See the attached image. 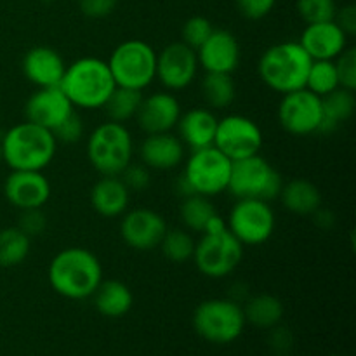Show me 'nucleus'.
I'll return each instance as SVG.
<instances>
[{"instance_id": "36", "label": "nucleus", "mask_w": 356, "mask_h": 356, "mask_svg": "<svg viewBox=\"0 0 356 356\" xmlns=\"http://www.w3.org/2000/svg\"><path fill=\"white\" fill-rule=\"evenodd\" d=\"M214 31V26H212L211 21L204 16H191L190 19L184 21L183 30H181V37L186 45H190L191 49L197 51L209 37Z\"/></svg>"}, {"instance_id": "31", "label": "nucleus", "mask_w": 356, "mask_h": 356, "mask_svg": "<svg viewBox=\"0 0 356 356\" xmlns=\"http://www.w3.org/2000/svg\"><path fill=\"white\" fill-rule=\"evenodd\" d=\"M31 249V238L17 226L0 229V266L14 268L26 261Z\"/></svg>"}, {"instance_id": "25", "label": "nucleus", "mask_w": 356, "mask_h": 356, "mask_svg": "<svg viewBox=\"0 0 356 356\" xmlns=\"http://www.w3.org/2000/svg\"><path fill=\"white\" fill-rule=\"evenodd\" d=\"M92 298L97 313L106 318H122L134 306V294L129 285L120 280H103Z\"/></svg>"}, {"instance_id": "3", "label": "nucleus", "mask_w": 356, "mask_h": 356, "mask_svg": "<svg viewBox=\"0 0 356 356\" xmlns=\"http://www.w3.org/2000/svg\"><path fill=\"white\" fill-rule=\"evenodd\" d=\"M59 87L75 108L99 110L106 104L117 83L106 61L99 58H80L66 65Z\"/></svg>"}, {"instance_id": "41", "label": "nucleus", "mask_w": 356, "mask_h": 356, "mask_svg": "<svg viewBox=\"0 0 356 356\" xmlns=\"http://www.w3.org/2000/svg\"><path fill=\"white\" fill-rule=\"evenodd\" d=\"M236 9L247 19H263L277 6V0H235Z\"/></svg>"}, {"instance_id": "9", "label": "nucleus", "mask_w": 356, "mask_h": 356, "mask_svg": "<svg viewBox=\"0 0 356 356\" xmlns=\"http://www.w3.org/2000/svg\"><path fill=\"white\" fill-rule=\"evenodd\" d=\"M284 179L280 172L259 153L232 163L228 190L235 198H256L270 202L278 198Z\"/></svg>"}, {"instance_id": "15", "label": "nucleus", "mask_w": 356, "mask_h": 356, "mask_svg": "<svg viewBox=\"0 0 356 356\" xmlns=\"http://www.w3.org/2000/svg\"><path fill=\"white\" fill-rule=\"evenodd\" d=\"M167 229L163 216L152 209L139 207L122 214L120 236L134 250L146 252L156 249Z\"/></svg>"}, {"instance_id": "35", "label": "nucleus", "mask_w": 356, "mask_h": 356, "mask_svg": "<svg viewBox=\"0 0 356 356\" xmlns=\"http://www.w3.org/2000/svg\"><path fill=\"white\" fill-rule=\"evenodd\" d=\"M296 9L306 24L332 21L336 16V0H298Z\"/></svg>"}, {"instance_id": "2", "label": "nucleus", "mask_w": 356, "mask_h": 356, "mask_svg": "<svg viewBox=\"0 0 356 356\" xmlns=\"http://www.w3.org/2000/svg\"><path fill=\"white\" fill-rule=\"evenodd\" d=\"M2 162L10 170H44L52 163L58 149L54 134L24 120L13 125L0 139Z\"/></svg>"}, {"instance_id": "13", "label": "nucleus", "mask_w": 356, "mask_h": 356, "mask_svg": "<svg viewBox=\"0 0 356 356\" xmlns=\"http://www.w3.org/2000/svg\"><path fill=\"white\" fill-rule=\"evenodd\" d=\"M278 122L291 136L318 134L322 125V97L306 87L284 94L278 104Z\"/></svg>"}, {"instance_id": "38", "label": "nucleus", "mask_w": 356, "mask_h": 356, "mask_svg": "<svg viewBox=\"0 0 356 356\" xmlns=\"http://www.w3.org/2000/svg\"><path fill=\"white\" fill-rule=\"evenodd\" d=\"M120 179L124 181V184L127 186V190L134 191V193H141L152 183V174L149 169L143 163H134L131 162L120 174Z\"/></svg>"}, {"instance_id": "26", "label": "nucleus", "mask_w": 356, "mask_h": 356, "mask_svg": "<svg viewBox=\"0 0 356 356\" xmlns=\"http://www.w3.org/2000/svg\"><path fill=\"white\" fill-rule=\"evenodd\" d=\"M278 198L287 211L298 216H313L322 207V193L318 186L308 179H292L284 183Z\"/></svg>"}, {"instance_id": "29", "label": "nucleus", "mask_w": 356, "mask_h": 356, "mask_svg": "<svg viewBox=\"0 0 356 356\" xmlns=\"http://www.w3.org/2000/svg\"><path fill=\"white\" fill-rule=\"evenodd\" d=\"M179 216L188 232L204 233V229L207 228L211 219L214 216H218V211H216L214 204H212V200L209 197L191 193L183 197V202H181L179 207Z\"/></svg>"}, {"instance_id": "10", "label": "nucleus", "mask_w": 356, "mask_h": 356, "mask_svg": "<svg viewBox=\"0 0 356 356\" xmlns=\"http://www.w3.org/2000/svg\"><path fill=\"white\" fill-rule=\"evenodd\" d=\"M195 266L207 278H225L238 268L243 259V245L229 233L228 226L218 232L202 233L195 242Z\"/></svg>"}, {"instance_id": "6", "label": "nucleus", "mask_w": 356, "mask_h": 356, "mask_svg": "<svg viewBox=\"0 0 356 356\" xmlns=\"http://www.w3.org/2000/svg\"><path fill=\"white\" fill-rule=\"evenodd\" d=\"M134 139L125 124L103 122L87 139V159L101 176H120L132 162Z\"/></svg>"}, {"instance_id": "22", "label": "nucleus", "mask_w": 356, "mask_h": 356, "mask_svg": "<svg viewBox=\"0 0 356 356\" xmlns=\"http://www.w3.org/2000/svg\"><path fill=\"white\" fill-rule=\"evenodd\" d=\"M65 70V59L47 45L31 47L23 58L24 76L37 87H59Z\"/></svg>"}, {"instance_id": "40", "label": "nucleus", "mask_w": 356, "mask_h": 356, "mask_svg": "<svg viewBox=\"0 0 356 356\" xmlns=\"http://www.w3.org/2000/svg\"><path fill=\"white\" fill-rule=\"evenodd\" d=\"M52 134H54L56 141L58 143H68V145L76 143L83 136L82 118L76 115V111H73V113L70 115L61 125H58V127L52 131Z\"/></svg>"}, {"instance_id": "34", "label": "nucleus", "mask_w": 356, "mask_h": 356, "mask_svg": "<svg viewBox=\"0 0 356 356\" xmlns=\"http://www.w3.org/2000/svg\"><path fill=\"white\" fill-rule=\"evenodd\" d=\"M160 249L170 263L183 264L193 257L195 240L188 229H167L160 242Z\"/></svg>"}, {"instance_id": "45", "label": "nucleus", "mask_w": 356, "mask_h": 356, "mask_svg": "<svg viewBox=\"0 0 356 356\" xmlns=\"http://www.w3.org/2000/svg\"><path fill=\"white\" fill-rule=\"evenodd\" d=\"M315 221H316V225H320V226H323V228H330V226L334 225V214L332 212H327V211H323L322 207L318 209V211L315 212Z\"/></svg>"}, {"instance_id": "4", "label": "nucleus", "mask_w": 356, "mask_h": 356, "mask_svg": "<svg viewBox=\"0 0 356 356\" xmlns=\"http://www.w3.org/2000/svg\"><path fill=\"white\" fill-rule=\"evenodd\" d=\"M313 59L299 42H280L263 52L257 63L261 80L278 94H287L306 86Z\"/></svg>"}, {"instance_id": "32", "label": "nucleus", "mask_w": 356, "mask_h": 356, "mask_svg": "<svg viewBox=\"0 0 356 356\" xmlns=\"http://www.w3.org/2000/svg\"><path fill=\"white\" fill-rule=\"evenodd\" d=\"M143 101V90L127 89V87H115L111 96L108 97L104 110L111 122L125 124L138 115L139 106Z\"/></svg>"}, {"instance_id": "5", "label": "nucleus", "mask_w": 356, "mask_h": 356, "mask_svg": "<svg viewBox=\"0 0 356 356\" xmlns=\"http://www.w3.org/2000/svg\"><path fill=\"white\" fill-rule=\"evenodd\" d=\"M232 163V160L216 146L190 152V156L184 159V169L179 179L183 197L197 193L212 198L228 190Z\"/></svg>"}, {"instance_id": "16", "label": "nucleus", "mask_w": 356, "mask_h": 356, "mask_svg": "<svg viewBox=\"0 0 356 356\" xmlns=\"http://www.w3.org/2000/svg\"><path fill=\"white\" fill-rule=\"evenodd\" d=\"M3 195L19 211L42 209L51 198V183L42 170H13L3 183Z\"/></svg>"}, {"instance_id": "27", "label": "nucleus", "mask_w": 356, "mask_h": 356, "mask_svg": "<svg viewBox=\"0 0 356 356\" xmlns=\"http://www.w3.org/2000/svg\"><path fill=\"white\" fill-rule=\"evenodd\" d=\"M356 97L355 90L337 87L330 94L322 97V125H320V134L332 132L341 124L350 120L355 113Z\"/></svg>"}, {"instance_id": "17", "label": "nucleus", "mask_w": 356, "mask_h": 356, "mask_svg": "<svg viewBox=\"0 0 356 356\" xmlns=\"http://www.w3.org/2000/svg\"><path fill=\"white\" fill-rule=\"evenodd\" d=\"M75 111L72 101L66 97L61 87H38L24 106L26 120L47 131H54Z\"/></svg>"}, {"instance_id": "12", "label": "nucleus", "mask_w": 356, "mask_h": 356, "mask_svg": "<svg viewBox=\"0 0 356 356\" xmlns=\"http://www.w3.org/2000/svg\"><path fill=\"white\" fill-rule=\"evenodd\" d=\"M263 131L245 115H228L218 120L214 146L232 162L257 155L263 148Z\"/></svg>"}, {"instance_id": "37", "label": "nucleus", "mask_w": 356, "mask_h": 356, "mask_svg": "<svg viewBox=\"0 0 356 356\" xmlns=\"http://www.w3.org/2000/svg\"><path fill=\"white\" fill-rule=\"evenodd\" d=\"M337 79H339V86L344 89L355 90L356 89V49L346 47L336 59Z\"/></svg>"}, {"instance_id": "39", "label": "nucleus", "mask_w": 356, "mask_h": 356, "mask_svg": "<svg viewBox=\"0 0 356 356\" xmlns=\"http://www.w3.org/2000/svg\"><path fill=\"white\" fill-rule=\"evenodd\" d=\"M17 228L30 238L40 236L47 229V218L42 209H26V211H21Z\"/></svg>"}, {"instance_id": "18", "label": "nucleus", "mask_w": 356, "mask_h": 356, "mask_svg": "<svg viewBox=\"0 0 356 356\" xmlns=\"http://www.w3.org/2000/svg\"><path fill=\"white\" fill-rule=\"evenodd\" d=\"M181 113L183 111L177 97L169 90H163V92L143 96L136 120L146 134H160V132H172Z\"/></svg>"}, {"instance_id": "11", "label": "nucleus", "mask_w": 356, "mask_h": 356, "mask_svg": "<svg viewBox=\"0 0 356 356\" xmlns=\"http://www.w3.org/2000/svg\"><path fill=\"white\" fill-rule=\"evenodd\" d=\"M229 233L245 245H263L273 236L277 219L270 202L236 198L226 219Z\"/></svg>"}, {"instance_id": "44", "label": "nucleus", "mask_w": 356, "mask_h": 356, "mask_svg": "<svg viewBox=\"0 0 356 356\" xmlns=\"http://www.w3.org/2000/svg\"><path fill=\"white\" fill-rule=\"evenodd\" d=\"M271 330V346L278 351H285L291 348L292 344V336L287 329L284 327H273Z\"/></svg>"}, {"instance_id": "28", "label": "nucleus", "mask_w": 356, "mask_h": 356, "mask_svg": "<svg viewBox=\"0 0 356 356\" xmlns=\"http://www.w3.org/2000/svg\"><path fill=\"white\" fill-rule=\"evenodd\" d=\"M243 308L245 322L257 329L270 330L273 327L280 325L284 318V305L277 296L271 294H257L247 299Z\"/></svg>"}, {"instance_id": "30", "label": "nucleus", "mask_w": 356, "mask_h": 356, "mask_svg": "<svg viewBox=\"0 0 356 356\" xmlns=\"http://www.w3.org/2000/svg\"><path fill=\"white\" fill-rule=\"evenodd\" d=\"M202 96L212 110H225L232 106L236 96V87L229 73H205L202 80Z\"/></svg>"}, {"instance_id": "14", "label": "nucleus", "mask_w": 356, "mask_h": 356, "mask_svg": "<svg viewBox=\"0 0 356 356\" xmlns=\"http://www.w3.org/2000/svg\"><path fill=\"white\" fill-rule=\"evenodd\" d=\"M197 51L184 42H172L156 52V79L169 92L186 89L198 73Z\"/></svg>"}, {"instance_id": "47", "label": "nucleus", "mask_w": 356, "mask_h": 356, "mask_svg": "<svg viewBox=\"0 0 356 356\" xmlns=\"http://www.w3.org/2000/svg\"><path fill=\"white\" fill-rule=\"evenodd\" d=\"M42 2H54V0H42Z\"/></svg>"}, {"instance_id": "33", "label": "nucleus", "mask_w": 356, "mask_h": 356, "mask_svg": "<svg viewBox=\"0 0 356 356\" xmlns=\"http://www.w3.org/2000/svg\"><path fill=\"white\" fill-rule=\"evenodd\" d=\"M305 87L320 97L327 96L332 90H336L337 87H341L334 59H318V61H313L312 66H309L308 76H306Z\"/></svg>"}, {"instance_id": "8", "label": "nucleus", "mask_w": 356, "mask_h": 356, "mask_svg": "<svg viewBox=\"0 0 356 356\" xmlns=\"http://www.w3.org/2000/svg\"><path fill=\"white\" fill-rule=\"evenodd\" d=\"M245 323L242 305L233 299H209L200 302L193 313L195 330L212 344L235 343Z\"/></svg>"}, {"instance_id": "7", "label": "nucleus", "mask_w": 356, "mask_h": 356, "mask_svg": "<svg viewBox=\"0 0 356 356\" xmlns=\"http://www.w3.org/2000/svg\"><path fill=\"white\" fill-rule=\"evenodd\" d=\"M106 63L117 87L145 90L156 79V51L139 38L118 44Z\"/></svg>"}, {"instance_id": "24", "label": "nucleus", "mask_w": 356, "mask_h": 356, "mask_svg": "<svg viewBox=\"0 0 356 356\" xmlns=\"http://www.w3.org/2000/svg\"><path fill=\"white\" fill-rule=\"evenodd\" d=\"M131 191L120 176H103L90 188V205L103 218H120L129 209Z\"/></svg>"}, {"instance_id": "21", "label": "nucleus", "mask_w": 356, "mask_h": 356, "mask_svg": "<svg viewBox=\"0 0 356 356\" xmlns=\"http://www.w3.org/2000/svg\"><path fill=\"white\" fill-rule=\"evenodd\" d=\"M298 42L308 52L313 61L336 59L348 47V35L332 19L323 21V23L306 24Z\"/></svg>"}, {"instance_id": "23", "label": "nucleus", "mask_w": 356, "mask_h": 356, "mask_svg": "<svg viewBox=\"0 0 356 356\" xmlns=\"http://www.w3.org/2000/svg\"><path fill=\"white\" fill-rule=\"evenodd\" d=\"M177 138L190 148V152L207 146H214L216 129H218V117L209 108H193V110L181 113L177 120Z\"/></svg>"}, {"instance_id": "1", "label": "nucleus", "mask_w": 356, "mask_h": 356, "mask_svg": "<svg viewBox=\"0 0 356 356\" xmlns=\"http://www.w3.org/2000/svg\"><path fill=\"white\" fill-rule=\"evenodd\" d=\"M49 284L59 296L72 301L92 298L103 282V266L96 254L83 247H66L49 263Z\"/></svg>"}, {"instance_id": "43", "label": "nucleus", "mask_w": 356, "mask_h": 356, "mask_svg": "<svg viewBox=\"0 0 356 356\" xmlns=\"http://www.w3.org/2000/svg\"><path fill=\"white\" fill-rule=\"evenodd\" d=\"M334 21L339 24V28L348 37H353L356 33V7L353 3H348V6L337 9Z\"/></svg>"}, {"instance_id": "20", "label": "nucleus", "mask_w": 356, "mask_h": 356, "mask_svg": "<svg viewBox=\"0 0 356 356\" xmlns=\"http://www.w3.org/2000/svg\"><path fill=\"white\" fill-rule=\"evenodd\" d=\"M143 165L153 170H172L186 159V148L172 132L148 134L139 146Z\"/></svg>"}, {"instance_id": "48", "label": "nucleus", "mask_w": 356, "mask_h": 356, "mask_svg": "<svg viewBox=\"0 0 356 356\" xmlns=\"http://www.w3.org/2000/svg\"><path fill=\"white\" fill-rule=\"evenodd\" d=\"M330 356H343V355H330Z\"/></svg>"}, {"instance_id": "46", "label": "nucleus", "mask_w": 356, "mask_h": 356, "mask_svg": "<svg viewBox=\"0 0 356 356\" xmlns=\"http://www.w3.org/2000/svg\"><path fill=\"white\" fill-rule=\"evenodd\" d=\"M0 162H2V143H0Z\"/></svg>"}, {"instance_id": "19", "label": "nucleus", "mask_w": 356, "mask_h": 356, "mask_svg": "<svg viewBox=\"0 0 356 356\" xmlns=\"http://www.w3.org/2000/svg\"><path fill=\"white\" fill-rule=\"evenodd\" d=\"M197 58L205 73L232 75L240 65V44L232 31L214 28L211 37L197 49Z\"/></svg>"}, {"instance_id": "42", "label": "nucleus", "mask_w": 356, "mask_h": 356, "mask_svg": "<svg viewBox=\"0 0 356 356\" xmlns=\"http://www.w3.org/2000/svg\"><path fill=\"white\" fill-rule=\"evenodd\" d=\"M115 3L117 0H79V7L83 16L92 17V19L110 16L111 10L115 9Z\"/></svg>"}]
</instances>
